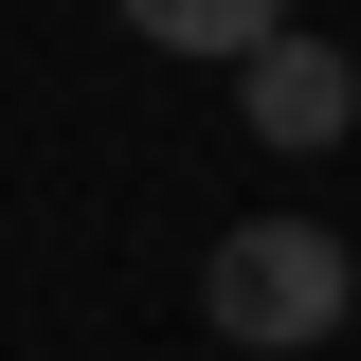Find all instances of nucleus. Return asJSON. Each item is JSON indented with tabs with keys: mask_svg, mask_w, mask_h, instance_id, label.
Returning <instances> with one entry per match:
<instances>
[{
	"mask_svg": "<svg viewBox=\"0 0 361 361\" xmlns=\"http://www.w3.org/2000/svg\"><path fill=\"white\" fill-rule=\"evenodd\" d=\"M361 307V271H343V235L325 217H235L217 235V271H199V325H217V343H325V325Z\"/></svg>",
	"mask_w": 361,
	"mask_h": 361,
	"instance_id": "obj_1",
	"label": "nucleus"
},
{
	"mask_svg": "<svg viewBox=\"0 0 361 361\" xmlns=\"http://www.w3.org/2000/svg\"><path fill=\"white\" fill-rule=\"evenodd\" d=\"M235 109H253V145H289V163H325V145L361 127V73L325 37H271V54H235Z\"/></svg>",
	"mask_w": 361,
	"mask_h": 361,
	"instance_id": "obj_2",
	"label": "nucleus"
},
{
	"mask_svg": "<svg viewBox=\"0 0 361 361\" xmlns=\"http://www.w3.org/2000/svg\"><path fill=\"white\" fill-rule=\"evenodd\" d=\"M127 37H145V54H217V73H235V54L289 37V0H127Z\"/></svg>",
	"mask_w": 361,
	"mask_h": 361,
	"instance_id": "obj_3",
	"label": "nucleus"
}]
</instances>
